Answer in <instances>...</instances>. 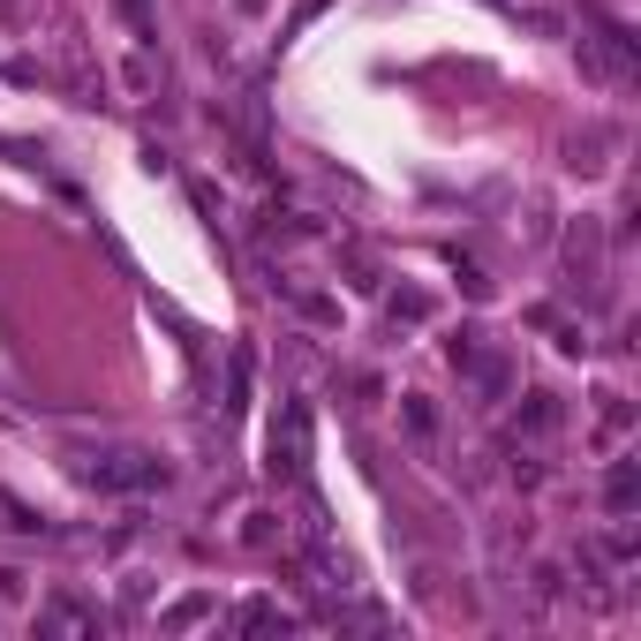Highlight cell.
<instances>
[{
    "label": "cell",
    "mask_w": 641,
    "mask_h": 641,
    "mask_svg": "<svg viewBox=\"0 0 641 641\" xmlns=\"http://www.w3.org/2000/svg\"><path fill=\"white\" fill-rule=\"evenodd\" d=\"M566 272H574L581 295H597V242H574V250H566Z\"/></svg>",
    "instance_id": "cell-1"
},
{
    "label": "cell",
    "mask_w": 641,
    "mask_h": 641,
    "mask_svg": "<svg viewBox=\"0 0 641 641\" xmlns=\"http://www.w3.org/2000/svg\"><path fill=\"white\" fill-rule=\"evenodd\" d=\"M408 430H416V438H430V430H438V416H430L423 400H408Z\"/></svg>",
    "instance_id": "cell-2"
}]
</instances>
